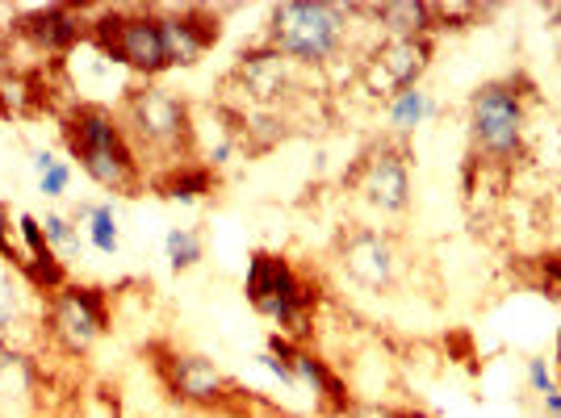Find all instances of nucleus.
Here are the masks:
<instances>
[{
    "instance_id": "obj_17",
    "label": "nucleus",
    "mask_w": 561,
    "mask_h": 418,
    "mask_svg": "<svg viewBox=\"0 0 561 418\" xmlns=\"http://www.w3.org/2000/svg\"><path fill=\"white\" fill-rule=\"evenodd\" d=\"M369 17H377L390 29V38H431L436 34V4L428 0H390V4H374Z\"/></svg>"
},
{
    "instance_id": "obj_15",
    "label": "nucleus",
    "mask_w": 561,
    "mask_h": 418,
    "mask_svg": "<svg viewBox=\"0 0 561 418\" xmlns=\"http://www.w3.org/2000/svg\"><path fill=\"white\" fill-rule=\"evenodd\" d=\"M290 59L285 54H277L272 47H252V51L240 54V63H235V72H231V79L240 84V93L247 97V101L256 104H272L285 97V88H290Z\"/></svg>"
},
{
    "instance_id": "obj_4",
    "label": "nucleus",
    "mask_w": 561,
    "mask_h": 418,
    "mask_svg": "<svg viewBox=\"0 0 561 418\" xmlns=\"http://www.w3.org/2000/svg\"><path fill=\"white\" fill-rule=\"evenodd\" d=\"M243 293H247L252 310L265 314V318H272L281 327L285 340L302 343L310 335V318H315V306H319V288L297 272L294 263H290V256L252 251Z\"/></svg>"
},
{
    "instance_id": "obj_28",
    "label": "nucleus",
    "mask_w": 561,
    "mask_h": 418,
    "mask_svg": "<svg viewBox=\"0 0 561 418\" xmlns=\"http://www.w3.org/2000/svg\"><path fill=\"white\" fill-rule=\"evenodd\" d=\"M540 402H545V415H549V418H561V385H558V390L545 393Z\"/></svg>"
},
{
    "instance_id": "obj_19",
    "label": "nucleus",
    "mask_w": 561,
    "mask_h": 418,
    "mask_svg": "<svg viewBox=\"0 0 561 418\" xmlns=\"http://www.w3.org/2000/svg\"><path fill=\"white\" fill-rule=\"evenodd\" d=\"M215 168L210 163H176V168H168L163 176H156V188H160L168 201H197V197H206V193H215Z\"/></svg>"
},
{
    "instance_id": "obj_3",
    "label": "nucleus",
    "mask_w": 561,
    "mask_h": 418,
    "mask_svg": "<svg viewBox=\"0 0 561 418\" xmlns=\"http://www.w3.org/2000/svg\"><path fill=\"white\" fill-rule=\"evenodd\" d=\"M118 122H122V131H126V138H131V147L138 156L168 159V168L188 163L193 118H188V104L181 97H172L168 88L151 84V79L126 88Z\"/></svg>"
},
{
    "instance_id": "obj_8",
    "label": "nucleus",
    "mask_w": 561,
    "mask_h": 418,
    "mask_svg": "<svg viewBox=\"0 0 561 418\" xmlns=\"http://www.w3.org/2000/svg\"><path fill=\"white\" fill-rule=\"evenodd\" d=\"M431 63V38H386L377 42L374 51L361 59V88L377 97V101H390L406 88H415Z\"/></svg>"
},
{
    "instance_id": "obj_26",
    "label": "nucleus",
    "mask_w": 561,
    "mask_h": 418,
    "mask_svg": "<svg viewBox=\"0 0 561 418\" xmlns=\"http://www.w3.org/2000/svg\"><path fill=\"white\" fill-rule=\"evenodd\" d=\"M260 368H265V372H272V377H277V381H281V385H285V390H297V377H294V368L285 365V360H281V356H272V352H260Z\"/></svg>"
},
{
    "instance_id": "obj_12",
    "label": "nucleus",
    "mask_w": 561,
    "mask_h": 418,
    "mask_svg": "<svg viewBox=\"0 0 561 418\" xmlns=\"http://www.w3.org/2000/svg\"><path fill=\"white\" fill-rule=\"evenodd\" d=\"M268 352L272 356H281L285 365L294 368V377H297V385H310L315 390V397L322 402V410L327 415H344L347 406L356 402L352 393H347V381L336 372V368L322 360L315 347H306V343H294V340H285L281 331L268 340Z\"/></svg>"
},
{
    "instance_id": "obj_14",
    "label": "nucleus",
    "mask_w": 561,
    "mask_h": 418,
    "mask_svg": "<svg viewBox=\"0 0 561 418\" xmlns=\"http://www.w3.org/2000/svg\"><path fill=\"white\" fill-rule=\"evenodd\" d=\"M34 310L42 314V306H38V288L29 285L26 272L0 268V347L22 352V340L42 331V322H34Z\"/></svg>"
},
{
    "instance_id": "obj_30",
    "label": "nucleus",
    "mask_w": 561,
    "mask_h": 418,
    "mask_svg": "<svg viewBox=\"0 0 561 418\" xmlns=\"http://www.w3.org/2000/svg\"><path fill=\"white\" fill-rule=\"evenodd\" d=\"M558 276H561V256H558Z\"/></svg>"
},
{
    "instance_id": "obj_2",
    "label": "nucleus",
    "mask_w": 561,
    "mask_h": 418,
    "mask_svg": "<svg viewBox=\"0 0 561 418\" xmlns=\"http://www.w3.org/2000/svg\"><path fill=\"white\" fill-rule=\"evenodd\" d=\"M356 9L331 0H285L268 13L265 47L297 67H327L347 47V22Z\"/></svg>"
},
{
    "instance_id": "obj_16",
    "label": "nucleus",
    "mask_w": 561,
    "mask_h": 418,
    "mask_svg": "<svg viewBox=\"0 0 561 418\" xmlns=\"http://www.w3.org/2000/svg\"><path fill=\"white\" fill-rule=\"evenodd\" d=\"M17 29L26 34L38 51L63 54L76 47L81 34H88V22H81V17H76L72 9H63V4H51V9H34L29 17H22Z\"/></svg>"
},
{
    "instance_id": "obj_25",
    "label": "nucleus",
    "mask_w": 561,
    "mask_h": 418,
    "mask_svg": "<svg viewBox=\"0 0 561 418\" xmlns=\"http://www.w3.org/2000/svg\"><path fill=\"white\" fill-rule=\"evenodd\" d=\"M524 377H528V385H533V393H545L549 390H558V377L549 372V360L545 356H528V365H524Z\"/></svg>"
},
{
    "instance_id": "obj_21",
    "label": "nucleus",
    "mask_w": 561,
    "mask_h": 418,
    "mask_svg": "<svg viewBox=\"0 0 561 418\" xmlns=\"http://www.w3.org/2000/svg\"><path fill=\"white\" fill-rule=\"evenodd\" d=\"M163 256H168V268H172V272H193L197 263L206 260L202 231H197V226H172V231L163 235Z\"/></svg>"
},
{
    "instance_id": "obj_1",
    "label": "nucleus",
    "mask_w": 561,
    "mask_h": 418,
    "mask_svg": "<svg viewBox=\"0 0 561 418\" xmlns=\"http://www.w3.org/2000/svg\"><path fill=\"white\" fill-rule=\"evenodd\" d=\"M63 131V143L72 159L81 163V172L93 184H101L106 193H118V197H138L143 193V159L131 147V138L122 131L118 113L106 109V104L81 101L72 104L59 122Z\"/></svg>"
},
{
    "instance_id": "obj_23",
    "label": "nucleus",
    "mask_w": 561,
    "mask_h": 418,
    "mask_svg": "<svg viewBox=\"0 0 561 418\" xmlns=\"http://www.w3.org/2000/svg\"><path fill=\"white\" fill-rule=\"evenodd\" d=\"M38 222H42V235H47V243L54 247V256H76V251H81V226H76L68 213L47 209V218H38Z\"/></svg>"
},
{
    "instance_id": "obj_11",
    "label": "nucleus",
    "mask_w": 561,
    "mask_h": 418,
    "mask_svg": "<svg viewBox=\"0 0 561 418\" xmlns=\"http://www.w3.org/2000/svg\"><path fill=\"white\" fill-rule=\"evenodd\" d=\"M163 385L172 397H181L185 406H227L235 397V385L210 356H197V352H172L156 360Z\"/></svg>"
},
{
    "instance_id": "obj_29",
    "label": "nucleus",
    "mask_w": 561,
    "mask_h": 418,
    "mask_svg": "<svg viewBox=\"0 0 561 418\" xmlns=\"http://www.w3.org/2000/svg\"><path fill=\"white\" fill-rule=\"evenodd\" d=\"M553 360H558V372H561V331H558V356Z\"/></svg>"
},
{
    "instance_id": "obj_9",
    "label": "nucleus",
    "mask_w": 561,
    "mask_h": 418,
    "mask_svg": "<svg viewBox=\"0 0 561 418\" xmlns=\"http://www.w3.org/2000/svg\"><path fill=\"white\" fill-rule=\"evenodd\" d=\"M347 184L381 213H406L411 209V168L406 147L394 138H377L361 156V163L347 172Z\"/></svg>"
},
{
    "instance_id": "obj_6",
    "label": "nucleus",
    "mask_w": 561,
    "mask_h": 418,
    "mask_svg": "<svg viewBox=\"0 0 561 418\" xmlns=\"http://www.w3.org/2000/svg\"><path fill=\"white\" fill-rule=\"evenodd\" d=\"M88 38L106 59L131 67L143 79H156L172 67L163 47L160 9H101V17L88 22Z\"/></svg>"
},
{
    "instance_id": "obj_27",
    "label": "nucleus",
    "mask_w": 561,
    "mask_h": 418,
    "mask_svg": "<svg viewBox=\"0 0 561 418\" xmlns=\"http://www.w3.org/2000/svg\"><path fill=\"white\" fill-rule=\"evenodd\" d=\"M0 260H9L13 268H26V256L9 243V213H4V206H0Z\"/></svg>"
},
{
    "instance_id": "obj_18",
    "label": "nucleus",
    "mask_w": 561,
    "mask_h": 418,
    "mask_svg": "<svg viewBox=\"0 0 561 418\" xmlns=\"http://www.w3.org/2000/svg\"><path fill=\"white\" fill-rule=\"evenodd\" d=\"M72 222L84 226V235H88V247L93 251H101V256H118V247H122V231H118V213L109 201H81V206L72 209Z\"/></svg>"
},
{
    "instance_id": "obj_7",
    "label": "nucleus",
    "mask_w": 561,
    "mask_h": 418,
    "mask_svg": "<svg viewBox=\"0 0 561 418\" xmlns=\"http://www.w3.org/2000/svg\"><path fill=\"white\" fill-rule=\"evenodd\" d=\"M109 331V297L97 285H63L42 293V335L63 356H88Z\"/></svg>"
},
{
    "instance_id": "obj_5",
    "label": "nucleus",
    "mask_w": 561,
    "mask_h": 418,
    "mask_svg": "<svg viewBox=\"0 0 561 418\" xmlns=\"http://www.w3.org/2000/svg\"><path fill=\"white\" fill-rule=\"evenodd\" d=\"M524 126H528V93L515 79H490L469 97V143L474 156L490 163H515L524 156Z\"/></svg>"
},
{
    "instance_id": "obj_13",
    "label": "nucleus",
    "mask_w": 561,
    "mask_h": 418,
    "mask_svg": "<svg viewBox=\"0 0 561 418\" xmlns=\"http://www.w3.org/2000/svg\"><path fill=\"white\" fill-rule=\"evenodd\" d=\"M163 47H168V63L172 67H193L202 63V54L218 42V17L210 9H160Z\"/></svg>"
},
{
    "instance_id": "obj_10",
    "label": "nucleus",
    "mask_w": 561,
    "mask_h": 418,
    "mask_svg": "<svg viewBox=\"0 0 561 418\" xmlns=\"http://www.w3.org/2000/svg\"><path fill=\"white\" fill-rule=\"evenodd\" d=\"M336 260L344 268L347 281H356L369 293H386V288L399 285L402 272V251L394 235L386 231H374V226H352V231H340L336 238Z\"/></svg>"
},
{
    "instance_id": "obj_20",
    "label": "nucleus",
    "mask_w": 561,
    "mask_h": 418,
    "mask_svg": "<svg viewBox=\"0 0 561 418\" xmlns=\"http://www.w3.org/2000/svg\"><path fill=\"white\" fill-rule=\"evenodd\" d=\"M428 118H436V97L424 93L419 84L386 101V122L394 126V134H415Z\"/></svg>"
},
{
    "instance_id": "obj_24",
    "label": "nucleus",
    "mask_w": 561,
    "mask_h": 418,
    "mask_svg": "<svg viewBox=\"0 0 561 418\" xmlns=\"http://www.w3.org/2000/svg\"><path fill=\"white\" fill-rule=\"evenodd\" d=\"M344 418H428V415L415 410V406H394V402H365V397H356L344 410Z\"/></svg>"
},
{
    "instance_id": "obj_22",
    "label": "nucleus",
    "mask_w": 561,
    "mask_h": 418,
    "mask_svg": "<svg viewBox=\"0 0 561 418\" xmlns=\"http://www.w3.org/2000/svg\"><path fill=\"white\" fill-rule=\"evenodd\" d=\"M34 172H38V193L42 197H68L76 168L68 159H59L54 151H34Z\"/></svg>"
}]
</instances>
